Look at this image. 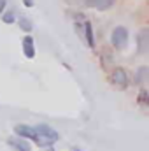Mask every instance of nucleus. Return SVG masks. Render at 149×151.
I'll use <instances>...</instances> for the list:
<instances>
[{
	"instance_id": "f257e3e1",
	"label": "nucleus",
	"mask_w": 149,
	"mask_h": 151,
	"mask_svg": "<svg viewBox=\"0 0 149 151\" xmlns=\"http://www.w3.org/2000/svg\"><path fill=\"white\" fill-rule=\"evenodd\" d=\"M34 128H35L34 142L37 144L39 148H51V146H54V144L58 142V139H60L58 132H56L53 127L46 125V123H40L37 127H34Z\"/></svg>"
},
{
	"instance_id": "f03ea898",
	"label": "nucleus",
	"mask_w": 149,
	"mask_h": 151,
	"mask_svg": "<svg viewBox=\"0 0 149 151\" xmlns=\"http://www.w3.org/2000/svg\"><path fill=\"white\" fill-rule=\"evenodd\" d=\"M111 44L116 49H123L128 46V30L125 27H116L111 34Z\"/></svg>"
},
{
	"instance_id": "7ed1b4c3",
	"label": "nucleus",
	"mask_w": 149,
	"mask_h": 151,
	"mask_svg": "<svg viewBox=\"0 0 149 151\" xmlns=\"http://www.w3.org/2000/svg\"><path fill=\"white\" fill-rule=\"evenodd\" d=\"M111 83L116 88L125 90L128 86V74H126V70L125 69H114L111 74Z\"/></svg>"
},
{
	"instance_id": "20e7f679",
	"label": "nucleus",
	"mask_w": 149,
	"mask_h": 151,
	"mask_svg": "<svg viewBox=\"0 0 149 151\" xmlns=\"http://www.w3.org/2000/svg\"><path fill=\"white\" fill-rule=\"evenodd\" d=\"M7 144H9L12 150H16V151H32V146H30L28 139L18 137V135H14V137H9V139H7Z\"/></svg>"
},
{
	"instance_id": "39448f33",
	"label": "nucleus",
	"mask_w": 149,
	"mask_h": 151,
	"mask_svg": "<svg viewBox=\"0 0 149 151\" xmlns=\"http://www.w3.org/2000/svg\"><path fill=\"white\" fill-rule=\"evenodd\" d=\"M14 134H16L18 137L34 141V137H35V128L30 127V125H16V127H14Z\"/></svg>"
},
{
	"instance_id": "423d86ee",
	"label": "nucleus",
	"mask_w": 149,
	"mask_h": 151,
	"mask_svg": "<svg viewBox=\"0 0 149 151\" xmlns=\"http://www.w3.org/2000/svg\"><path fill=\"white\" fill-rule=\"evenodd\" d=\"M86 7H95L98 11H107L116 4V0H82Z\"/></svg>"
},
{
	"instance_id": "0eeeda50",
	"label": "nucleus",
	"mask_w": 149,
	"mask_h": 151,
	"mask_svg": "<svg viewBox=\"0 0 149 151\" xmlns=\"http://www.w3.org/2000/svg\"><path fill=\"white\" fill-rule=\"evenodd\" d=\"M23 53L27 58H35V46H34V39L32 35H25L23 37Z\"/></svg>"
},
{
	"instance_id": "6e6552de",
	"label": "nucleus",
	"mask_w": 149,
	"mask_h": 151,
	"mask_svg": "<svg viewBox=\"0 0 149 151\" xmlns=\"http://www.w3.org/2000/svg\"><path fill=\"white\" fill-rule=\"evenodd\" d=\"M137 42H139V53H148L149 49V30L142 28L140 34L137 35Z\"/></svg>"
},
{
	"instance_id": "1a4fd4ad",
	"label": "nucleus",
	"mask_w": 149,
	"mask_h": 151,
	"mask_svg": "<svg viewBox=\"0 0 149 151\" xmlns=\"http://www.w3.org/2000/svg\"><path fill=\"white\" fill-rule=\"evenodd\" d=\"M84 39L90 47H95V37H93V27L90 21H84Z\"/></svg>"
},
{
	"instance_id": "9d476101",
	"label": "nucleus",
	"mask_w": 149,
	"mask_h": 151,
	"mask_svg": "<svg viewBox=\"0 0 149 151\" xmlns=\"http://www.w3.org/2000/svg\"><path fill=\"white\" fill-rule=\"evenodd\" d=\"M18 25H19V28H21L23 32H27V34L34 30V23H32V19H30V18H27V16L19 18V19H18Z\"/></svg>"
},
{
	"instance_id": "9b49d317",
	"label": "nucleus",
	"mask_w": 149,
	"mask_h": 151,
	"mask_svg": "<svg viewBox=\"0 0 149 151\" xmlns=\"http://www.w3.org/2000/svg\"><path fill=\"white\" fill-rule=\"evenodd\" d=\"M148 74H149V69H148V67H140V69L137 70L135 83H137V84H142V83H146V79H148Z\"/></svg>"
},
{
	"instance_id": "f8f14e48",
	"label": "nucleus",
	"mask_w": 149,
	"mask_h": 151,
	"mask_svg": "<svg viewBox=\"0 0 149 151\" xmlns=\"http://www.w3.org/2000/svg\"><path fill=\"white\" fill-rule=\"evenodd\" d=\"M14 18H16V16H14V11H9V12H5V14L2 16V21H4V23H9V25H11V23H14V21H16Z\"/></svg>"
},
{
	"instance_id": "ddd939ff",
	"label": "nucleus",
	"mask_w": 149,
	"mask_h": 151,
	"mask_svg": "<svg viewBox=\"0 0 149 151\" xmlns=\"http://www.w3.org/2000/svg\"><path fill=\"white\" fill-rule=\"evenodd\" d=\"M139 104L140 106H148V91L146 90H140V93H139Z\"/></svg>"
},
{
	"instance_id": "4468645a",
	"label": "nucleus",
	"mask_w": 149,
	"mask_h": 151,
	"mask_svg": "<svg viewBox=\"0 0 149 151\" xmlns=\"http://www.w3.org/2000/svg\"><path fill=\"white\" fill-rule=\"evenodd\" d=\"M5 5H7V0H0V12L5 9Z\"/></svg>"
},
{
	"instance_id": "2eb2a0df",
	"label": "nucleus",
	"mask_w": 149,
	"mask_h": 151,
	"mask_svg": "<svg viewBox=\"0 0 149 151\" xmlns=\"http://www.w3.org/2000/svg\"><path fill=\"white\" fill-rule=\"evenodd\" d=\"M27 7H34V0H23Z\"/></svg>"
},
{
	"instance_id": "dca6fc26",
	"label": "nucleus",
	"mask_w": 149,
	"mask_h": 151,
	"mask_svg": "<svg viewBox=\"0 0 149 151\" xmlns=\"http://www.w3.org/2000/svg\"><path fill=\"white\" fill-rule=\"evenodd\" d=\"M46 151H54V148H53V146H51V148H47V150Z\"/></svg>"
},
{
	"instance_id": "f3484780",
	"label": "nucleus",
	"mask_w": 149,
	"mask_h": 151,
	"mask_svg": "<svg viewBox=\"0 0 149 151\" xmlns=\"http://www.w3.org/2000/svg\"><path fill=\"white\" fill-rule=\"evenodd\" d=\"M74 151H79V150H74Z\"/></svg>"
}]
</instances>
